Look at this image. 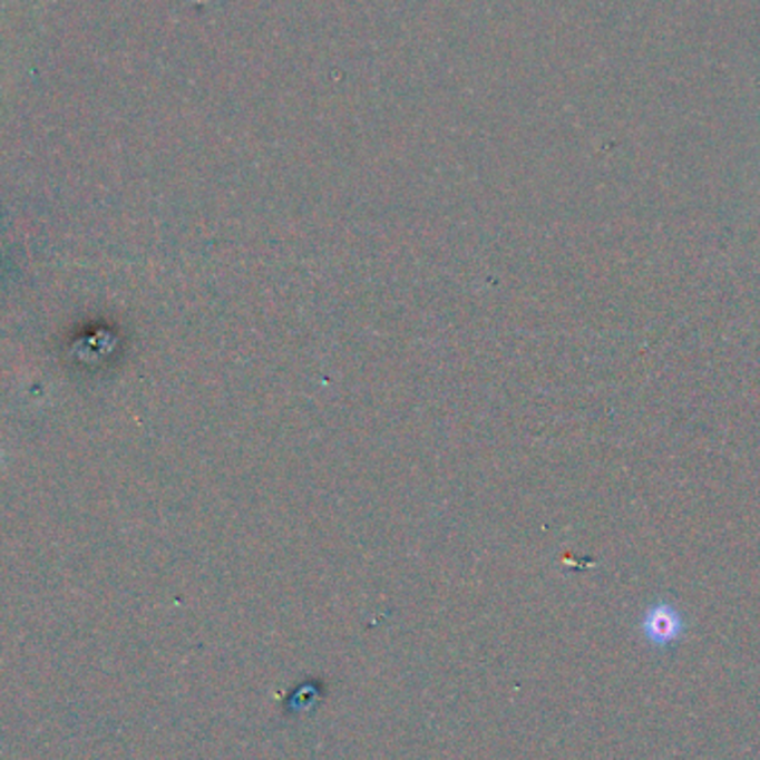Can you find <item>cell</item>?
<instances>
[{"mask_svg": "<svg viewBox=\"0 0 760 760\" xmlns=\"http://www.w3.org/2000/svg\"><path fill=\"white\" fill-rule=\"evenodd\" d=\"M641 630L652 645L670 647L672 643H676L683 636L685 621L674 605L656 603L645 612Z\"/></svg>", "mask_w": 760, "mask_h": 760, "instance_id": "1", "label": "cell"}]
</instances>
